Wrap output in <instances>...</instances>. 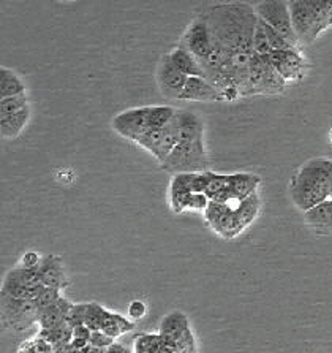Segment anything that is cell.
Masks as SVG:
<instances>
[{"instance_id": "f1b7e54d", "label": "cell", "mask_w": 332, "mask_h": 353, "mask_svg": "<svg viewBox=\"0 0 332 353\" xmlns=\"http://www.w3.org/2000/svg\"><path fill=\"white\" fill-rule=\"evenodd\" d=\"M253 50L256 54L260 56H267L272 52V46L266 30V23L263 19H258V26H256L255 37H253Z\"/></svg>"}, {"instance_id": "44dd1931", "label": "cell", "mask_w": 332, "mask_h": 353, "mask_svg": "<svg viewBox=\"0 0 332 353\" xmlns=\"http://www.w3.org/2000/svg\"><path fill=\"white\" fill-rule=\"evenodd\" d=\"M209 198L206 194H196V192H178L169 194V206L173 212L180 214L185 211H206L209 206Z\"/></svg>"}, {"instance_id": "cb8c5ba5", "label": "cell", "mask_w": 332, "mask_h": 353, "mask_svg": "<svg viewBox=\"0 0 332 353\" xmlns=\"http://www.w3.org/2000/svg\"><path fill=\"white\" fill-rule=\"evenodd\" d=\"M19 94H25V85L19 74L10 68H0V99L14 97Z\"/></svg>"}, {"instance_id": "7402d4cb", "label": "cell", "mask_w": 332, "mask_h": 353, "mask_svg": "<svg viewBox=\"0 0 332 353\" xmlns=\"http://www.w3.org/2000/svg\"><path fill=\"white\" fill-rule=\"evenodd\" d=\"M168 56L171 59V62H173L182 73H185L187 77H206L200 61H198L190 51H187L182 45H178L174 51L168 52Z\"/></svg>"}, {"instance_id": "ffe728a7", "label": "cell", "mask_w": 332, "mask_h": 353, "mask_svg": "<svg viewBox=\"0 0 332 353\" xmlns=\"http://www.w3.org/2000/svg\"><path fill=\"white\" fill-rule=\"evenodd\" d=\"M73 303H70L68 299L61 298L56 304L52 306H48L45 309H40L39 311V323L41 330H52L57 328L63 323H67V317L70 309H72Z\"/></svg>"}, {"instance_id": "3957f363", "label": "cell", "mask_w": 332, "mask_h": 353, "mask_svg": "<svg viewBox=\"0 0 332 353\" xmlns=\"http://www.w3.org/2000/svg\"><path fill=\"white\" fill-rule=\"evenodd\" d=\"M332 160L317 157L305 162L290 181V196L302 212L320 205L331 196Z\"/></svg>"}, {"instance_id": "ac0fdd59", "label": "cell", "mask_w": 332, "mask_h": 353, "mask_svg": "<svg viewBox=\"0 0 332 353\" xmlns=\"http://www.w3.org/2000/svg\"><path fill=\"white\" fill-rule=\"evenodd\" d=\"M40 274L45 287L57 288V290L63 292L70 285V279L65 271V266H63L62 259L59 255L50 254V255L41 256Z\"/></svg>"}, {"instance_id": "836d02e7", "label": "cell", "mask_w": 332, "mask_h": 353, "mask_svg": "<svg viewBox=\"0 0 332 353\" xmlns=\"http://www.w3.org/2000/svg\"><path fill=\"white\" fill-rule=\"evenodd\" d=\"M144 314H146V304L139 301V299L130 303V306H128V317L132 320H139L144 317Z\"/></svg>"}, {"instance_id": "5b68a950", "label": "cell", "mask_w": 332, "mask_h": 353, "mask_svg": "<svg viewBox=\"0 0 332 353\" xmlns=\"http://www.w3.org/2000/svg\"><path fill=\"white\" fill-rule=\"evenodd\" d=\"M176 111L178 110L165 105L139 106V108L122 111V113L114 116L111 125L114 128V132L119 133L121 137L127 138V140L136 141L144 133L168 124L173 119Z\"/></svg>"}, {"instance_id": "ba28073f", "label": "cell", "mask_w": 332, "mask_h": 353, "mask_svg": "<svg viewBox=\"0 0 332 353\" xmlns=\"http://www.w3.org/2000/svg\"><path fill=\"white\" fill-rule=\"evenodd\" d=\"M169 353H198L196 339L185 314L179 311L166 314L158 326Z\"/></svg>"}, {"instance_id": "8d00e7d4", "label": "cell", "mask_w": 332, "mask_h": 353, "mask_svg": "<svg viewBox=\"0 0 332 353\" xmlns=\"http://www.w3.org/2000/svg\"><path fill=\"white\" fill-rule=\"evenodd\" d=\"M106 353H133V350L128 349V347L119 344V342H114V344L110 345L106 349Z\"/></svg>"}, {"instance_id": "9a60e30c", "label": "cell", "mask_w": 332, "mask_h": 353, "mask_svg": "<svg viewBox=\"0 0 332 353\" xmlns=\"http://www.w3.org/2000/svg\"><path fill=\"white\" fill-rule=\"evenodd\" d=\"M212 43L214 40L211 35V29L207 26L206 16L201 14L191 21V24L187 28L184 35H182L179 45L184 46L187 51H190L201 63L203 59L211 52Z\"/></svg>"}, {"instance_id": "277c9868", "label": "cell", "mask_w": 332, "mask_h": 353, "mask_svg": "<svg viewBox=\"0 0 332 353\" xmlns=\"http://www.w3.org/2000/svg\"><path fill=\"white\" fill-rule=\"evenodd\" d=\"M299 45H312L332 28V0H288Z\"/></svg>"}, {"instance_id": "f35d334b", "label": "cell", "mask_w": 332, "mask_h": 353, "mask_svg": "<svg viewBox=\"0 0 332 353\" xmlns=\"http://www.w3.org/2000/svg\"><path fill=\"white\" fill-rule=\"evenodd\" d=\"M329 200H332V187H331V196H329Z\"/></svg>"}, {"instance_id": "5bb4252c", "label": "cell", "mask_w": 332, "mask_h": 353, "mask_svg": "<svg viewBox=\"0 0 332 353\" xmlns=\"http://www.w3.org/2000/svg\"><path fill=\"white\" fill-rule=\"evenodd\" d=\"M272 67L285 81L296 83L304 79L309 70L307 59L302 56L299 48H288V50H277L269 54Z\"/></svg>"}, {"instance_id": "d6986e66", "label": "cell", "mask_w": 332, "mask_h": 353, "mask_svg": "<svg viewBox=\"0 0 332 353\" xmlns=\"http://www.w3.org/2000/svg\"><path fill=\"white\" fill-rule=\"evenodd\" d=\"M304 221L318 234L332 233V200H326L304 212Z\"/></svg>"}, {"instance_id": "8fae6325", "label": "cell", "mask_w": 332, "mask_h": 353, "mask_svg": "<svg viewBox=\"0 0 332 353\" xmlns=\"http://www.w3.org/2000/svg\"><path fill=\"white\" fill-rule=\"evenodd\" d=\"M84 325L92 331H103L111 338H119L135 328L132 319L122 317V315L111 312L98 303H87Z\"/></svg>"}, {"instance_id": "2e32d148", "label": "cell", "mask_w": 332, "mask_h": 353, "mask_svg": "<svg viewBox=\"0 0 332 353\" xmlns=\"http://www.w3.org/2000/svg\"><path fill=\"white\" fill-rule=\"evenodd\" d=\"M157 84L160 92H162L166 99H179L182 90H184L187 84V77L185 73H182L178 67L171 62L168 54H165L160 59L157 65Z\"/></svg>"}, {"instance_id": "4316f807", "label": "cell", "mask_w": 332, "mask_h": 353, "mask_svg": "<svg viewBox=\"0 0 332 353\" xmlns=\"http://www.w3.org/2000/svg\"><path fill=\"white\" fill-rule=\"evenodd\" d=\"M39 336H41L43 339L48 341L52 345L70 344V342L73 341V328L68 323H63L52 330H41Z\"/></svg>"}, {"instance_id": "7a4b0ae2", "label": "cell", "mask_w": 332, "mask_h": 353, "mask_svg": "<svg viewBox=\"0 0 332 353\" xmlns=\"http://www.w3.org/2000/svg\"><path fill=\"white\" fill-rule=\"evenodd\" d=\"M180 122V140L162 168L168 173H201L207 171V152L205 148V124L191 111L178 110Z\"/></svg>"}, {"instance_id": "d4e9b609", "label": "cell", "mask_w": 332, "mask_h": 353, "mask_svg": "<svg viewBox=\"0 0 332 353\" xmlns=\"http://www.w3.org/2000/svg\"><path fill=\"white\" fill-rule=\"evenodd\" d=\"M133 353H169L160 333L138 334L133 342Z\"/></svg>"}, {"instance_id": "603a6c76", "label": "cell", "mask_w": 332, "mask_h": 353, "mask_svg": "<svg viewBox=\"0 0 332 353\" xmlns=\"http://www.w3.org/2000/svg\"><path fill=\"white\" fill-rule=\"evenodd\" d=\"M30 106L24 108L19 113L0 117V133H2L3 140H14L30 122Z\"/></svg>"}, {"instance_id": "9c48e42d", "label": "cell", "mask_w": 332, "mask_h": 353, "mask_svg": "<svg viewBox=\"0 0 332 353\" xmlns=\"http://www.w3.org/2000/svg\"><path fill=\"white\" fill-rule=\"evenodd\" d=\"M179 140L180 122L178 111H176L173 119H171L168 124L144 133V135L139 137L135 143L143 149H146L147 152H151L160 163H163L165 160L171 156V152L174 151V148L178 146Z\"/></svg>"}, {"instance_id": "74e56055", "label": "cell", "mask_w": 332, "mask_h": 353, "mask_svg": "<svg viewBox=\"0 0 332 353\" xmlns=\"http://www.w3.org/2000/svg\"><path fill=\"white\" fill-rule=\"evenodd\" d=\"M81 353H106V349H98V347H94L89 342V344L81 350Z\"/></svg>"}, {"instance_id": "d6a6232c", "label": "cell", "mask_w": 332, "mask_h": 353, "mask_svg": "<svg viewBox=\"0 0 332 353\" xmlns=\"http://www.w3.org/2000/svg\"><path fill=\"white\" fill-rule=\"evenodd\" d=\"M89 342L94 347H98V349H108L110 345L114 344V338H111V336L103 333V331H92Z\"/></svg>"}, {"instance_id": "e575fe53", "label": "cell", "mask_w": 332, "mask_h": 353, "mask_svg": "<svg viewBox=\"0 0 332 353\" xmlns=\"http://www.w3.org/2000/svg\"><path fill=\"white\" fill-rule=\"evenodd\" d=\"M41 261V256L37 252H28L24 254L23 259H21V266H28V268H34V266H39Z\"/></svg>"}, {"instance_id": "8992f818", "label": "cell", "mask_w": 332, "mask_h": 353, "mask_svg": "<svg viewBox=\"0 0 332 353\" xmlns=\"http://www.w3.org/2000/svg\"><path fill=\"white\" fill-rule=\"evenodd\" d=\"M261 178L251 173L218 174L211 171V183L207 185L206 195L211 201L238 203L258 192Z\"/></svg>"}, {"instance_id": "52a82bcc", "label": "cell", "mask_w": 332, "mask_h": 353, "mask_svg": "<svg viewBox=\"0 0 332 353\" xmlns=\"http://www.w3.org/2000/svg\"><path fill=\"white\" fill-rule=\"evenodd\" d=\"M205 221L214 233L228 241L238 238L245 228L250 227L239 212L236 203L209 201L205 211Z\"/></svg>"}, {"instance_id": "e0dca14e", "label": "cell", "mask_w": 332, "mask_h": 353, "mask_svg": "<svg viewBox=\"0 0 332 353\" xmlns=\"http://www.w3.org/2000/svg\"><path fill=\"white\" fill-rule=\"evenodd\" d=\"M178 100L184 101H203V103H212V101H225L223 95L216 85L207 81L203 77H189L184 90H182Z\"/></svg>"}, {"instance_id": "484cf974", "label": "cell", "mask_w": 332, "mask_h": 353, "mask_svg": "<svg viewBox=\"0 0 332 353\" xmlns=\"http://www.w3.org/2000/svg\"><path fill=\"white\" fill-rule=\"evenodd\" d=\"M2 295L12 296L16 299H28V301H32L35 299V295L32 293L28 287H24L23 283L18 282L14 277L5 274L3 282H2Z\"/></svg>"}, {"instance_id": "6da1fadb", "label": "cell", "mask_w": 332, "mask_h": 353, "mask_svg": "<svg viewBox=\"0 0 332 353\" xmlns=\"http://www.w3.org/2000/svg\"><path fill=\"white\" fill-rule=\"evenodd\" d=\"M203 14L206 16L212 40L220 45L228 57L256 54L253 37L260 18L251 5L245 2L217 3L209 7Z\"/></svg>"}, {"instance_id": "1f68e13d", "label": "cell", "mask_w": 332, "mask_h": 353, "mask_svg": "<svg viewBox=\"0 0 332 353\" xmlns=\"http://www.w3.org/2000/svg\"><path fill=\"white\" fill-rule=\"evenodd\" d=\"M85 311H87V303L85 304H73L72 309H70L67 323L74 328V326L84 325L85 322Z\"/></svg>"}, {"instance_id": "d590c367", "label": "cell", "mask_w": 332, "mask_h": 353, "mask_svg": "<svg viewBox=\"0 0 332 353\" xmlns=\"http://www.w3.org/2000/svg\"><path fill=\"white\" fill-rule=\"evenodd\" d=\"M90 334H92V330L87 328L85 325H79V326H74V328H73V339L89 341Z\"/></svg>"}, {"instance_id": "4dcf8cb0", "label": "cell", "mask_w": 332, "mask_h": 353, "mask_svg": "<svg viewBox=\"0 0 332 353\" xmlns=\"http://www.w3.org/2000/svg\"><path fill=\"white\" fill-rule=\"evenodd\" d=\"M21 353H54V345L43 339L41 336H37L34 341H29V344Z\"/></svg>"}, {"instance_id": "7c38bea8", "label": "cell", "mask_w": 332, "mask_h": 353, "mask_svg": "<svg viewBox=\"0 0 332 353\" xmlns=\"http://www.w3.org/2000/svg\"><path fill=\"white\" fill-rule=\"evenodd\" d=\"M39 311L34 299H16L2 295V323L13 331H25L39 322Z\"/></svg>"}, {"instance_id": "f546056e", "label": "cell", "mask_w": 332, "mask_h": 353, "mask_svg": "<svg viewBox=\"0 0 332 353\" xmlns=\"http://www.w3.org/2000/svg\"><path fill=\"white\" fill-rule=\"evenodd\" d=\"M61 298H62L61 290H57V288H51V287H45L40 292V295L34 299V301L37 304V307L45 309L48 306H52V304H56Z\"/></svg>"}, {"instance_id": "83f0119b", "label": "cell", "mask_w": 332, "mask_h": 353, "mask_svg": "<svg viewBox=\"0 0 332 353\" xmlns=\"http://www.w3.org/2000/svg\"><path fill=\"white\" fill-rule=\"evenodd\" d=\"M29 106V99L25 94L14 95V97L0 99V117L19 113Z\"/></svg>"}, {"instance_id": "4fadbf2b", "label": "cell", "mask_w": 332, "mask_h": 353, "mask_svg": "<svg viewBox=\"0 0 332 353\" xmlns=\"http://www.w3.org/2000/svg\"><path fill=\"white\" fill-rule=\"evenodd\" d=\"M255 10L260 19H263L272 29L280 32V34L285 37L287 40H290L293 45L299 46L296 32L293 29L288 0H261V2L255 7Z\"/></svg>"}, {"instance_id": "30bf717a", "label": "cell", "mask_w": 332, "mask_h": 353, "mask_svg": "<svg viewBox=\"0 0 332 353\" xmlns=\"http://www.w3.org/2000/svg\"><path fill=\"white\" fill-rule=\"evenodd\" d=\"M250 81L253 95H276L285 92L288 83L272 67L269 54H255L250 61Z\"/></svg>"}]
</instances>
